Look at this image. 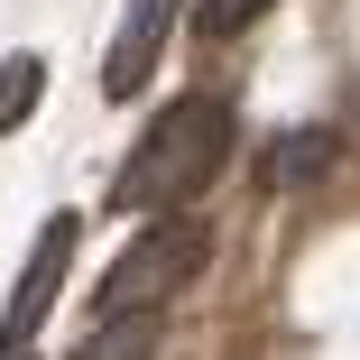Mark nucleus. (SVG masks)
<instances>
[{
  "mask_svg": "<svg viewBox=\"0 0 360 360\" xmlns=\"http://www.w3.org/2000/svg\"><path fill=\"white\" fill-rule=\"evenodd\" d=\"M268 10H277V0H194V37H212V46H222V37L259 28Z\"/></svg>",
  "mask_w": 360,
  "mask_h": 360,
  "instance_id": "obj_8",
  "label": "nucleus"
},
{
  "mask_svg": "<svg viewBox=\"0 0 360 360\" xmlns=\"http://www.w3.org/2000/svg\"><path fill=\"white\" fill-rule=\"evenodd\" d=\"M323 167H333V129H296V139L268 158V185H305V176H323Z\"/></svg>",
  "mask_w": 360,
  "mask_h": 360,
  "instance_id": "obj_7",
  "label": "nucleus"
},
{
  "mask_svg": "<svg viewBox=\"0 0 360 360\" xmlns=\"http://www.w3.org/2000/svg\"><path fill=\"white\" fill-rule=\"evenodd\" d=\"M37 102H46V65L37 56H10V65H0V139H10Z\"/></svg>",
  "mask_w": 360,
  "mask_h": 360,
  "instance_id": "obj_6",
  "label": "nucleus"
},
{
  "mask_svg": "<svg viewBox=\"0 0 360 360\" xmlns=\"http://www.w3.org/2000/svg\"><path fill=\"white\" fill-rule=\"evenodd\" d=\"M176 10H185V0H129V10H120V37H111V56H102V93H111V102L148 93V75H158V56H167Z\"/></svg>",
  "mask_w": 360,
  "mask_h": 360,
  "instance_id": "obj_4",
  "label": "nucleus"
},
{
  "mask_svg": "<svg viewBox=\"0 0 360 360\" xmlns=\"http://www.w3.org/2000/svg\"><path fill=\"white\" fill-rule=\"evenodd\" d=\"M75 360H158V314H111V323H93V342H84Z\"/></svg>",
  "mask_w": 360,
  "mask_h": 360,
  "instance_id": "obj_5",
  "label": "nucleus"
},
{
  "mask_svg": "<svg viewBox=\"0 0 360 360\" xmlns=\"http://www.w3.org/2000/svg\"><path fill=\"white\" fill-rule=\"evenodd\" d=\"M222 167H231V102L222 93H185L129 148V167L111 185V212H148V222H158V212H185Z\"/></svg>",
  "mask_w": 360,
  "mask_h": 360,
  "instance_id": "obj_1",
  "label": "nucleus"
},
{
  "mask_svg": "<svg viewBox=\"0 0 360 360\" xmlns=\"http://www.w3.org/2000/svg\"><path fill=\"white\" fill-rule=\"evenodd\" d=\"M203 222H148L111 268H102V286H93V323H111V314H158L176 286H194V268H203Z\"/></svg>",
  "mask_w": 360,
  "mask_h": 360,
  "instance_id": "obj_2",
  "label": "nucleus"
},
{
  "mask_svg": "<svg viewBox=\"0 0 360 360\" xmlns=\"http://www.w3.org/2000/svg\"><path fill=\"white\" fill-rule=\"evenodd\" d=\"M75 240H84V212H46V231H37V250H28L19 286H10V314H0V351H28V342H37V323H46L56 296H65Z\"/></svg>",
  "mask_w": 360,
  "mask_h": 360,
  "instance_id": "obj_3",
  "label": "nucleus"
}]
</instances>
